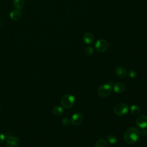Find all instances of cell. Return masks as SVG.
Returning <instances> with one entry per match:
<instances>
[{
    "label": "cell",
    "instance_id": "cell-21",
    "mask_svg": "<svg viewBox=\"0 0 147 147\" xmlns=\"http://www.w3.org/2000/svg\"><path fill=\"white\" fill-rule=\"evenodd\" d=\"M5 139H6V137L5 135L2 133H0V144L3 143L5 141Z\"/></svg>",
    "mask_w": 147,
    "mask_h": 147
},
{
    "label": "cell",
    "instance_id": "cell-18",
    "mask_svg": "<svg viewBox=\"0 0 147 147\" xmlns=\"http://www.w3.org/2000/svg\"><path fill=\"white\" fill-rule=\"evenodd\" d=\"M85 53L88 55H91L94 52V49L91 46H88L85 48Z\"/></svg>",
    "mask_w": 147,
    "mask_h": 147
},
{
    "label": "cell",
    "instance_id": "cell-9",
    "mask_svg": "<svg viewBox=\"0 0 147 147\" xmlns=\"http://www.w3.org/2000/svg\"><path fill=\"white\" fill-rule=\"evenodd\" d=\"M115 74L119 78H123L127 75V71L123 67L119 66L115 69Z\"/></svg>",
    "mask_w": 147,
    "mask_h": 147
},
{
    "label": "cell",
    "instance_id": "cell-13",
    "mask_svg": "<svg viewBox=\"0 0 147 147\" xmlns=\"http://www.w3.org/2000/svg\"><path fill=\"white\" fill-rule=\"evenodd\" d=\"M25 0H13V5L17 9H21L25 5Z\"/></svg>",
    "mask_w": 147,
    "mask_h": 147
},
{
    "label": "cell",
    "instance_id": "cell-22",
    "mask_svg": "<svg viewBox=\"0 0 147 147\" xmlns=\"http://www.w3.org/2000/svg\"><path fill=\"white\" fill-rule=\"evenodd\" d=\"M140 134L142 136H145L147 135V131L146 130H141V131H140Z\"/></svg>",
    "mask_w": 147,
    "mask_h": 147
},
{
    "label": "cell",
    "instance_id": "cell-19",
    "mask_svg": "<svg viewBox=\"0 0 147 147\" xmlns=\"http://www.w3.org/2000/svg\"><path fill=\"white\" fill-rule=\"evenodd\" d=\"M61 123L62 124L64 125V126H68L70 125L71 123V121L69 119V118L65 117V118H64L62 121H61Z\"/></svg>",
    "mask_w": 147,
    "mask_h": 147
},
{
    "label": "cell",
    "instance_id": "cell-14",
    "mask_svg": "<svg viewBox=\"0 0 147 147\" xmlns=\"http://www.w3.org/2000/svg\"><path fill=\"white\" fill-rule=\"evenodd\" d=\"M130 112L133 115H137L141 113V109L138 106L133 105L130 107Z\"/></svg>",
    "mask_w": 147,
    "mask_h": 147
},
{
    "label": "cell",
    "instance_id": "cell-6",
    "mask_svg": "<svg viewBox=\"0 0 147 147\" xmlns=\"http://www.w3.org/2000/svg\"><path fill=\"white\" fill-rule=\"evenodd\" d=\"M7 147H18L20 145V140L14 136H9L6 141Z\"/></svg>",
    "mask_w": 147,
    "mask_h": 147
},
{
    "label": "cell",
    "instance_id": "cell-12",
    "mask_svg": "<svg viewBox=\"0 0 147 147\" xmlns=\"http://www.w3.org/2000/svg\"><path fill=\"white\" fill-rule=\"evenodd\" d=\"M10 18L11 20L17 21H18L21 17V13L18 9H15L10 13Z\"/></svg>",
    "mask_w": 147,
    "mask_h": 147
},
{
    "label": "cell",
    "instance_id": "cell-3",
    "mask_svg": "<svg viewBox=\"0 0 147 147\" xmlns=\"http://www.w3.org/2000/svg\"><path fill=\"white\" fill-rule=\"evenodd\" d=\"M129 110L128 106L124 103H120L116 105L113 109L115 114L118 116H122L127 113Z\"/></svg>",
    "mask_w": 147,
    "mask_h": 147
},
{
    "label": "cell",
    "instance_id": "cell-17",
    "mask_svg": "<svg viewBox=\"0 0 147 147\" xmlns=\"http://www.w3.org/2000/svg\"><path fill=\"white\" fill-rule=\"evenodd\" d=\"M106 140H107V141L110 144H114L117 141V139L116 137H115L113 135H110L107 136L106 138Z\"/></svg>",
    "mask_w": 147,
    "mask_h": 147
},
{
    "label": "cell",
    "instance_id": "cell-15",
    "mask_svg": "<svg viewBox=\"0 0 147 147\" xmlns=\"http://www.w3.org/2000/svg\"><path fill=\"white\" fill-rule=\"evenodd\" d=\"M52 113L56 116H60L63 113V109L60 106H56L52 109Z\"/></svg>",
    "mask_w": 147,
    "mask_h": 147
},
{
    "label": "cell",
    "instance_id": "cell-20",
    "mask_svg": "<svg viewBox=\"0 0 147 147\" xmlns=\"http://www.w3.org/2000/svg\"><path fill=\"white\" fill-rule=\"evenodd\" d=\"M136 72L133 70V69H131V70H130L129 71V73H128V75L129 76L130 78H133L134 77L136 76Z\"/></svg>",
    "mask_w": 147,
    "mask_h": 147
},
{
    "label": "cell",
    "instance_id": "cell-8",
    "mask_svg": "<svg viewBox=\"0 0 147 147\" xmlns=\"http://www.w3.org/2000/svg\"><path fill=\"white\" fill-rule=\"evenodd\" d=\"M83 121V115L79 113H75L71 117V122L75 126L80 125Z\"/></svg>",
    "mask_w": 147,
    "mask_h": 147
},
{
    "label": "cell",
    "instance_id": "cell-16",
    "mask_svg": "<svg viewBox=\"0 0 147 147\" xmlns=\"http://www.w3.org/2000/svg\"><path fill=\"white\" fill-rule=\"evenodd\" d=\"M95 147H107V143L105 140L100 139L96 142Z\"/></svg>",
    "mask_w": 147,
    "mask_h": 147
},
{
    "label": "cell",
    "instance_id": "cell-2",
    "mask_svg": "<svg viewBox=\"0 0 147 147\" xmlns=\"http://www.w3.org/2000/svg\"><path fill=\"white\" fill-rule=\"evenodd\" d=\"M75 102V97L69 94L64 95L61 99V105L65 109H69L72 107Z\"/></svg>",
    "mask_w": 147,
    "mask_h": 147
},
{
    "label": "cell",
    "instance_id": "cell-7",
    "mask_svg": "<svg viewBox=\"0 0 147 147\" xmlns=\"http://www.w3.org/2000/svg\"><path fill=\"white\" fill-rule=\"evenodd\" d=\"M137 126L141 129H145L147 127V116L142 115L138 117L136 121Z\"/></svg>",
    "mask_w": 147,
    "mask_h": 147
},
{
    "label": "cell",
    "instance_id": "cell-5",
    "mask_svg": "<svg viewBox=\"0 0 147 147\" xmlns=\"http://www.w3.org/2000/svg\"><path fill=\"white\" fill-rule=\"evenodd\" d=\"M95 48L99 52H105L108 49L109 44L105 40L99 39L96 41Z\"/></svg>",
    "mask_w": 147,
    "mask_h": 147
},
{
    "label": "cell",
    "instance_id": "cell-1",
    "mask_svg": "<svg viewBox=\"0 0 147 147\" xmlns=\"http://www.w3.org/2000/svg\"><path fill=\"white\" fill-rule=\"evenodd\" d=\"M140 136V130L136 127H130L124 133L123 138L127 144L131 145L137 141Z\"/></svg>",
    "mask_w": 147,
    "mask_h": 147
},
{
    "label": "cell",
    "instance_id": "cell-4",
    "mask_svg": "<svg viewBox=\"0 0 147 147\" xmlns=\"http://www.w3.org/2000/svg\"><path fill=\"white\" fill-rule=\"evenodd\" d=\"M112 91V87L109 84H104L99 86L98 89V94L102 97L109 96Z\"/></svg>",
    "mask_w": 147,
    "mask_h": 147
},
{
    "label": "cell",
    "instance_id": "cell-11",
    "mask_svg": "<svg viewBox=\"0 0 147 147\" xmlns=\"http://www.w3.org/2000/svg\"><path fill=\"white\" fill-rule=\"evenodd\" d=\"M84 42L87 44H91L94 41V36L90 32H86L83 36Z\"/></svg>",
    "mask_w": 147,
    "mask_h": 147
},
{
    "label": "cell",
    "instance_id": "cell-10",
    "mask_svg": "<svg viewBox=\"0 0 147 147\" xmlns=\"http://www.w3.org/2000/svg\"><path fill=\"white\" fill-rule=\"evenodd\" d=\"M126 89V86L122 82H118L115 83L113 86V90L114 91L118 94L122 93L125 91Z\"/></svg>",
    "mask_w": 147,
    "mask_h": 147
}]
</instances>
